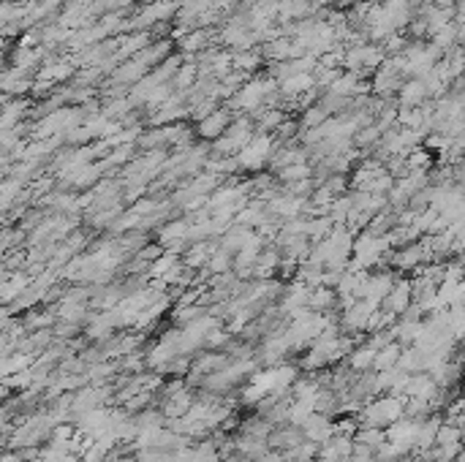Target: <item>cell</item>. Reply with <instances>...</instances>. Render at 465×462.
Here are the masks:
<instances>
[{"label": "cell", "mask_w": 465, "mask_h": 462, "mask_svg": "<svg viewBox=\"0 0 465 462\" xmlns=\"http://www.w3.org/2000/svg\"><path fill=\"white\" fill-rule=\"evenodd\" d=\"M234 65H237V68H256V65H259V58H256V55H245V52H243V55H237Z\"/></svg>", "instance_id": "3"}, {"label": "cell", "mask_w": 465, "mask_h": 462, "mask_svg": "<svg viewBox=\"0 0 465 462\" xmlns=\"http://www.w3.org/2000/svg\"><path fill=\"white\" fill-rule=\"evenodd\" d=\"M373 356H375V351H373L370 345H362L359 351H354L351 354V370H357V372H365V370L373 368Z\"/></svg>", "instance_id": "2"}, {"label": "cell", "mask_w": 465, "mask_h": 462, "mask_svg": "<svg viewBox=\"0 0 465 462\" xmlns=\"http://www.w3.org/2000/svg\"><path fill=\"white\" fill-rule=\"evenodd\" d=\"M229 112L226 109H215V112H210L207 117H202L199 120V136H204V139H220L223 133H226V128H229Z\"/></svg>", "instance_id": "1"}]
</instances>
